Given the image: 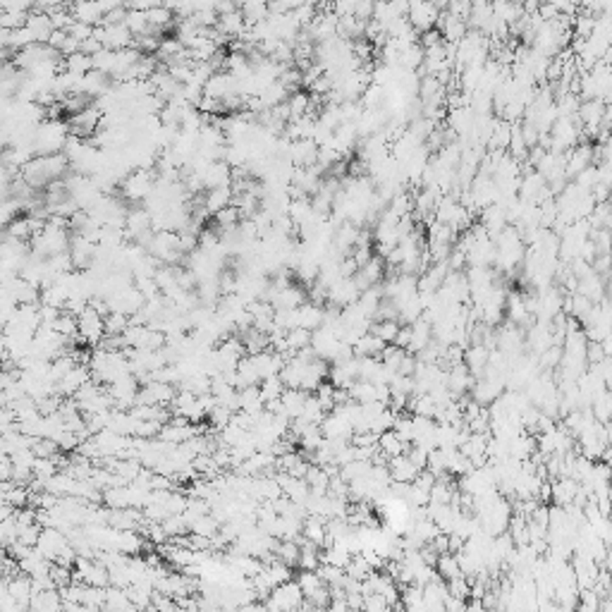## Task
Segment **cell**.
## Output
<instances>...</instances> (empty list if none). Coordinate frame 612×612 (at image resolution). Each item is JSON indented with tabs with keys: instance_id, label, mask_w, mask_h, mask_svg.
Masks as SVG:
<instances>
[{
	"instance_id": "cell-45",
	"label": "cell",
	"mask_w": 612,
	"mask_h": 612,
	"mask_svg": "<svg viewBox=\"0 0 612 612\" xmlns=\"http://www.w3.org/2000/svg\"><path fill=\"white\" fill-rule=\"evenodd\" d=\"M603 380H605V387H608V390L612 392V364H610V368H608V371H605Z\"/></svg>"
},
{
	"instance_id": "cell-18",
	"label": "cell",
	"mask_w": 612,
	"mask_h": 612,
	"mask_svg": "<svg viewBox=\"0 0 612 612\" xmlns=\"http://www.w3.org/2000/svg\"><path fill=\"white\" fill-rule=\"evenodd\" d=\"M350 397L359 404L366 402H378V387H375L373 380L366 378H357L354 383L350 385Z\"/></svg>"
},
{
	"instance_id": "cell-24",
	"label": "cell",
	"mask_w": 612,
	"mask_h": 612,
	"mask_svg": "<svg viewBox=\"0 0 612 612\" xmlns=\"http://www.w3.org/2000/svg\"><path fill=\"white\" fill-rule=\"evenodd\" d=\"M400 328H402V323L395 321V318H385V321H373V323H371V333L378 335L380 340H385L387 345H392V342L397 340Z\"/></svg>"
},
{
	"instance_id": "cell-4",
	"label": "cell",
	"mask_w": 612,
	"mask_h": 612,
	"mask_svg": "<svg viewBox=\"0 0 612 612\" xmlns=\"http://www.w3.org/2000/svg\"><path fill=\"white\" fill-rule=\"evenodd\" d=\"M96 36L103 41L105 48H113V50L134 46V33L129 31V27L125 24V22H117V24H98Z\"/></svg>"
},
{
	"instance_id": "cell-28",
	"label": "cell",
	"mask_w": 612,
	"mask_h": 612,
	"mask_svg": "<svg viewBox=\"0 0 612 612\" xmlns=\"http://www.w3.org/2000/svg\"><path fill=\"white\" fill-rule=\"evenodd\" d=\"M232 417H234V412L230 407H225V404H216V407L211 409V414H209V424H211V428L213 431H223V428H227L230 424H232Z\"/></svg>"
},
{
	"instance_id": "cell-36",
	"label": "cell",
	"mask_w": 612,
	"mask_h": 612,
	"mask_svg": "<svg viewBox=\"0 0 612 612\" xmlns=\"http://www.w3.org/2000/svg\"><path fill=\"white\" fill-rule=\"evenodd\" d=\"M447 591H450V596H457V598L469 600V596H471V581L464 574L462 576H454V579L447 581Z\"/></svg>"
},
{
	"instance_id": "cell-15",
	"label": "cell",
	"mask_w": 612,
	"mask_h": 612,
	"mask_svg": "<svg viewBox=\"0 0 612 612\" xmlns=\"http://www.w3.org/2000/svg\"><path fill=\"white\" fill-rule=\"evenodd\" d=\"M232 199H234L232 187L209 189V192H206V211H209L211 218H213L218 211H223V209H227V206H232Z\"/></svg>"
},
{
	"instance_id": "cell-42",
	"label": "cell",
	"mask_w": 612,
	"mask_h": 612,
	"mask_svg": "<svg viewBox=\"0 0 612 612\" xmlns=\"http://www.w3.org/2000/svg\"><path fill=\"white\" fill-rule=\"evenodd\" d=\"M445 610H467V600L457 598V596H447L445 598Z\"/></svg>"
},
{
	"instance_id": "cell-1",
	"label": "cell",
	"mask_w": 612,
	"mask_h": 612,
	"mask_svg": "<svg viewBox=\"0 0 612 612\" xmlns=\"http://www.w3.org/2000/svg\"><path fill=\"white\" fill-rule=\"evenodd\" d=\"M156 182H158V172L156 170H146V167H137L120 182V192L122 199L129 201V204H144L156 189Z\"/></svg>"
},
{
	"instance_id": "cell-5",
	"label": "cell",
	"mask_w": 612,
	"mask_h": 612,
	"mask_svg": "<svg viewBox=\"0 0 612 612\" xmlns=\"http://www.w3.org/2000/svg\"><path fill=\"white\" fill-rule=\"evenodd\" d=\"M359 297H361V290L354 283V278H340L338 283L328 288V304H335L340 308L354 304V301H359Z\"/></svg>"
},
{
	"instance_id": "cell-12",
	"label": "cell",
	"mask_w": 612,
	"mask_h": 612,
	"mask_svg": "<svg viewBox=\"0 0 612 612\" xmlns=\"http://www.w3.org/2000/svg\"><path fill=\"white\" fill-rule=\"evenodd\" d=\"M431 340H433V323L428 321V318L421 316L419 321L412 323V342H409V350L412 354H419L424 347L431 345Z\"/></svg>"
},
{
	"instance_id": "cell-3",
	"label": "cell",
	"mask_w": 612,
	"mask_h": 612,
	"mask_svg": "<svg viewBox=\"0 0 612 612\" xmlns=\"http://www.w3.org/2000/svg\"><path fill=\"white\" fill-rule=\"evenodd\" d=\"M304 598L306 596H304V591H301L299 581L290 579V581L280 583V586H275L273 593L263 600V603H266V610H297V608H301Z\"/></svg>"
},
{
	"instance_id": "cell-37",
	"label": "cell",
	"mask_w": 612,
	"mask_h": 612,
	"mask_svg": "<svg viewBox=\"0 0 612 612\" xmlns=\"http://www.w3.org/2000/svg\"><path fill=\"white\" fill-rule=\"evenodd\" d=\"M41 531H43V526L38 524V521H33V524H24V526H20V541H22V543H27V546H33V548H36L38 538H41Z\"/></svg>"
},
{
	"instance_id": "cell-19",
	"label": "cell",
	"mask_w": 612,
	"mask_h": 612,
	"mask_svg": "<svg viewBox=\"0 0 612 612\" xmlns=\"http://www.w3.org/2000/svg\"><path fill=\"white\" fill-rule=\"evenodd\" d=\"M435 572L442 576L445 581L454 579V576H462V565H459V558L457 553H440V558H438V565H435Z\"/></svg>"
},
{
	"instance_id": "cell-34",
	"label": "cell",
	"mask_w": 612,
	"mask_h": 612,
	"mask_svg": "<svg viewBox=\"0 0 612 612\" xmlns=\"http://www.w3.org/2000/svg\"><path fill=\"white\" fill-rule=\"evenodd\" d=\"M31 450H33V454H36V457H55L58 452H63V450H60V445H58V440H53V438H46V435L36 438V442H33Z\"/></svg>"
},
{
	"instance_id": "cell-27",
	"label": "cell",
	"mask_w": 612,
	"mask_h": 612,
	"mask_svg": "<svg viewBox=\"0 0 612 612\" xmlns=\"http://www.w3.org/2000/svg\"><path fill=\"white\" fill-rule=\"evenodd\" d=\"M63 67L70 72H75V75H87V72L94 70V58L87 53H75V55H67V58L63 60Z\"/></svg>"
},
{
	"instance_id": "cell-17",
	"label": "cell",
	"mask_w": 612,
	"mask_h": 612,
	"mask_svg": "<svg viewBox=\"0 0 612 612\" xmlns=\"http://www.w3.org/2000/svg\"><path fill=\"white\" fill-rule=\"evenodd\" d=\"M325 318V306L313 304V301H306V304L299 306V325H304L308 330H318L323 325Z\"/></svg>"
},
{
	"instance_id": "cell-46",
	"label": "cell",
	"mask_w": 612,
	"mask_h": 612,
	"mask_svg": "<svg viewBox=\"0 0 612 612\" xmlns=\"http://www.w3.org/2000/svg\"><path fill=\"white\" fill-rule=\"evenodd\" d=\"M610 361H612V357H610Z\"/></svg>"
},
{
	"instance_id": "cell-40",
	"label": "cell",
	"mask_w": 612,
	"mask_h": 612,
	"mask_svg": "<svg viewBox=\"0 0 612 612\" xmlns=\"http://www.w3.org/2000/svg\"><path fill=\"white\" fill-rule=\"evenodd\" d=\"M165 0H129L127 8L129 10H142V13H149V10L158 8V5H163Z\"/></svg>"
},
{
	"instance_id": "cell-9",
	"label": "cell",
	"mask_w": 612,
	"mask_h": 612,
	"mask_svg": "<svg viewBox=\"0 0 612 612\" xmlns=\"http://www.w3.org/2000/svg\"><path fill=\"white\" fill-rule=\"evenodd\" d=\"M387 467H390L392 481H400V484H414V481H417V476L421 474V469L407 457V452L392 457L390 462H387Z\"/></svg>"
},
{
	"instance_id": "cell-33",
	"label": "cell",
	"mask_w": 612,
	"mask_h": 612,
	"mask_svg": "<svg viewBox=\"0 0 612 612\" xmlns=\"http://www.w3.org/2000/svg\"><path fill=\"white\" fill-rule=\"evenodd\" d=\"M404 354H407V350L392 342V345H385V350H383V354H380V359H383L385 368H390V371H400V364H402Z\"/></svg>"
},
{
	"instance_id": "cell-14",
	"label": "cell",
	"mask_w": 612,
	"mask_h": 612,
	"mask_svg": "<svg viewBox=\"0 0 612 612\" xmlns=\"http://www.w3.org/2000/svg\"><path fill=\"white\" fill-rule=\"evenodd\" d=\"M512 127L514 122H507L502 120V117H498L491 139H488V151H507L509 142H512Z\"/></svg>"
},
{
	"instance_id": "cell-21",
	"label": "cell",
	"mask_w": 612,
	"mask_h": 612,
	"mask_svg": "<svg viewBox=\"0 0 612 612\" xmlns=\"http://www.w3.org/2000/svg\"><path fill=\"white\" fill-rule=\"evenodd\" d=\"M103 610H134V603L127 596V588H120V586H108V588H105Z\"/></svg>"
},
{
	"instance_id": "cell-23",
	"label": "cell",
	"mask_w": 612,
	"mask_h": 612,
	"mask_svg": "<svg viewBox=\"0 0 612 612\" xmlns=\"http://www.w3.org/2000/svg\"><path fill=\"white\" fill-rule=\"evenodd\" d=\"M273 553L278 555V560L288 562L290 567H297V562H299V555H301V546L297 541H292V538H280Z\"/></svg>"
},
{
	"instance_id": "cell-39",
	"label": "cell",
	"mask_w": 612,
	"mask_h": 612,
	"mask_svg": "<svg viewBox=\"0 0 612 612\" xmlns=\"http://www.w3.org/2000/svg\"><path fill=\"white\" fill-rule=\"evenodd\" d=\"M605 359H608V354H605L603 345H600V342H588V347H586V361H588V366H591V364L605 361Z\"/></svg>"
},
{
	"instance_id": "cell-35",
	"label": "cell",
	"mask_w": 612,
	"mask_h": 612,
	"mask_svg": "<svg viewBox=\"0 0 612 612\" xmlns=\"http://www.w3.org/2000/svg\"><path fill=\"white\" fill-rule=\"evenodd\" d=\"M31 13H17V10H3V17H0V24L3 29H20V27L27 24Z\"/></svg>"
},
{
	"instance_id": "cell-29",
	"label": "cell",
	"mask_w": 612,
	"mask_h": 612,
	"mask_svg": "<svg viewBox=\"0 0 612 612\" xmlns=\"http://www.w3.org/2000/svg\"><path fill=\"white\" fill-rule=\"evenodd\" d=\"M266 576L271 579L273 586H280V583L290 581L292 579V567L288 562H283V560H275V562L266 565Z\"/></svg>"
},
{
	"instance_id": "cell-32",
	"label": "cell",
	"mask_w": 612,
	"mask_h": 612,
	"mask_svg": "<svg viewBox=\"0 0 612 612\" xmlns=\"http://www.w3.org/2000/svg\"><path fill=\"white\" fill-rule=\"evenodd\" d=\"M297 581H299L301 591H304V596L308 598L311 593H316L318 588L323 586V579L318 576L316 569H301L299 574H297Z\"/></svg>"
},
{
	"instance_id": "cell-13",
	"label": "cell",
	"mask_w": 612,
	"mask_h": 612,
	"mask_svg": "<svg viewBox=\"0 0 612 612\" xmlns=\"http://www.w3.org/2000/svg\"><path fill=\"white\" fill-rule=\"evenodd\" d=\"M505 311H507V321L514 323V325H524V328H529V323L533 321V316H531L529 308H526V304H524V297L516 294V292H509Z\"/></svg>"
},
{
	"instance_id": "cell-44",
	"label": "cell",
	"mask_w": 612,
	"mask_h": 612,
	"mask_svg": "<svg viewBox=\"0 0 612 612\" xmlns=\"http://www.w3.org/2000/svg\"><path fill=\"white\" fill-rule=\"evenodd\" d=\"M600 345H603L605 354H608V357H612V333H610V335H608V338H605V340H600Z\"/></svg>"
},
{
	"instance_id": "cell-22",
	"label": "cell",
	"mask_w": 612,
	"mask_h": 612,
	"mask_svg": "<svg viewBox=\"0 0 612 612\" xmlns=\"http://www.w3.org/2000/svg\"><path fill=\"white\" fill-rule=\"evenodd\" d=\"M591 412H593V417H596V421H600V424H608V421H612V392L608 390V387H605L600 395L593 397Z\"/></svg>"
},
{
	"instance_id": "cell-25",
	"label": "cell",
	"mask_w": 612,
	"mask_h": 612,
	"mask_svg": "<svg viewBox=\"0 0 612 612\" xmlns=\"http://www.w3.org/2000/svg\"><path fill=\"white\" fill-rule=\"evenodd\" d=\"M347 576H352V579H359V581H366L371 576V572H375L373 567H371V562L366 558H364V553H354L350 560V565L345 567Z\"/></svg>"
},
{
	"instance_id": "cell-26",
	"label": "cell",
	"mask_w": 612,
	"mask_h": 612,
	"mask_svg": "<svg viewBox=\"0 0 612 612\" xmlns=\"http://www.w3.org/2000/svg\"><path fill=\"white\" fill-rule=\"evenodd\" d=\"M285 338H288V347L292 352H299V350H304V347L311 345L313 330L304 328V325H297V328H292L285 333Z\"/></svg>"
},
{
	"instance_id": "cell-10",
	"label": "cell",
	"mask_w": 612,
	"mask_h": 612,
	"mask_svg": "<svg viewBox=\"0 0 612 612\" xmlns=\"http://www.w3.org/2000/svg\"><path fill=\"white\" fill-rule=\"evenodd\" d=\"M553 502L555 505H572L576 500V493H579L581 484L572 476H560V479H553Z\"/></svg>"
},
{
	"instance_id": "cell-31",
	"label": "cell",
	"mask_w": 612,
	"mask_h": 612,
	"mask_svg": "<svg viewBox=\"0 0 612 612\" xmlns=\"http://www.w3.org/2000/svg\"><path fill=\"white\" fill-rule=\"evenodd\" d=\"M129 323H132V316L122 311H110L105 316V335H122Z\"/></svg>"
},
{
	"instance_id": "cell-2",
	"label": "cell",
	"mask_w": 612,
	"mask_h": 612,
	"mask_svg": "<svg viewBox=\"0 0 612 612\" xmlns=\"http://www.w3.org/2000/svg\"><path fill=\"white\" fill-rule=\"evenodd\" d=\"M440 15H442V8L435 3V0H409L407 20L419 33L438 29Z\"/></svg>"
},
{
	"instance_id": "cell-6",
	"label": "cell",
	"mask_w": 612,
	"mask_h": 612,
	"mask_svg": "<svg viewBox=\"0 0 612 612\" xmlns=\"http://www.w3.org/2000/svg\"><path fill=\"white\" fill-rule=\"evenodd\" d=\"M24 27L29 29V33L36 43H48V38L53 36V31H55V24H53V20H50V15L41 13V10H31V15H29V20H27Z\"/></svg>"
},
{
	"instance_id": "cell-38",
	"label": "cell",
	"mask_w": 612,
	"mask_h": 612,
	"mask_svg": "<svg viewBox=\"0 0 612 612\" xmlns=\"http://www.w3.org/2000/svg\"><path fill=\"white\" fill-rule=\"evenodd\" d=\"M364 610L380 612V610H392V605L383 593H368V596H364Z\"/></svg>"
},
{
	"instance_id": "cell-20",
	"label": "cell",
	"mask_w": 612,
	"mask_h": 612,
	"mask_svg": "<svg viewBox=\"0 0 612 612\" xmlns=\"http://www.w3.org/2000/svg\"><path fill=\"white\" fill-rule=\"evenodd\" d=\"M385 345H387L385 340H380L378 335H373L368 330V333L354 345V354L357 357H380L385 350Z\"/></svg>"
},
{
	"instance_id": "cell-7",
	"label": "cell",
	"mask_w": 612,
	"mask_h": 612,
	"mask_svg": "<svg viewBox=\"0 0 612 612\" xmlns=\"http://www.w3.org/2000/svg\"><path fill=\"white\" fill-rule=\"evenodd\" d=\"M308 301V290H304L301 285H288L285 290L275 292L271 297V304L275 308H299L301 304Z\"/></svg>"
},
{
	"instance_id": "cell-30",
	"label": "cell",
	"mask_w": 612,
	"mask_h": 612,
	"mask_svg": "<svg viewBox=\"0 0 612 612\" xmlns=\"http://www.w3.org/2000/svg\"><path fill=\"white\" fill-rule=\"evenodd\" d=\"M288 390V385H285V380H283V375H268L266 380H263L261 383V395H263V400H278V397H283V392Z\"/></svg>"
},
{
	"instance_id": "cell-16",
	"label": "cell",
	"mask_w": 612,
	"mask_h": 612,
	"mask_svg": "<svg viewBox=\"0 0 612 612\" xmlns=\"http://www.w3.org/2000/svg\"><path fill=\"white\" fill-rule=\"evenodd\" d=\"M378 447H380V452L387 454V457L392 459V457H397V454H404L412 445H409V442H404L395 428H390V431H385V433H380Z\"/></svg>"
},
{
	"instance_id": "cell-41",
	"label": "cell",
	"mask_w": 612,
	"mask_h": 612,
	"mask_svg": "<svg viewBox=\"0 0 612 612\" xmlns=\"http://www.w3.org/2000/svg\"><path fill=\"white\" fill-rule=\"evenodd\" d=\"M409 342H412V325H402L400 328V335H397L395 345L404 347V350H409Z\"/></svg>"
},
{
	"instance_id": "cell-43",
	"label": "cell",
	"mask_w": 612,
	"mask_h": 612,
	"mask_svg": "<svg viewBox=\"0 0 612 612\" xmlns=\"http://www.w3.org/2000/svg\"><path fill=\"white\" fill-rule=\"evenodd\" d=\"M347 603H350L352 610H364V593H347Z\"/></svg>"
},
{
	"instance_id": "cell-11",
	"label": "cell",
	"mask_w": 612,
	"mask_h": 612,
	"mask_svg": "<svg viewBox=\"0 0 612 612\" xmlns=\"http://www.w3.org/2000/svg\"><path fill=\"white\" fill-rule=\"evenodd\" d=\"M464 364H467L469 371L476 375V378H481V375H484V371H486V366L491 364V347H486V345H469L467 352H464Z\"/></svg>"
},
{
	"instance_id": "cell-8",
	"label": "cell",
	"mask_w": 612,
	"mask_h": 612,
	"mask_svg": "<svg viewBox=\"0 0 612 612\" xmlns=\"http://www.w3.org/2000/svg\"><path fill=\"white\" fill-rule=\"evenodd\" d=\"M70 10H72V17L80 22H87V24L91 27H98L103 24V10H100L98 0H72L70 3Z\"/></svg>"
}]
</instances>
